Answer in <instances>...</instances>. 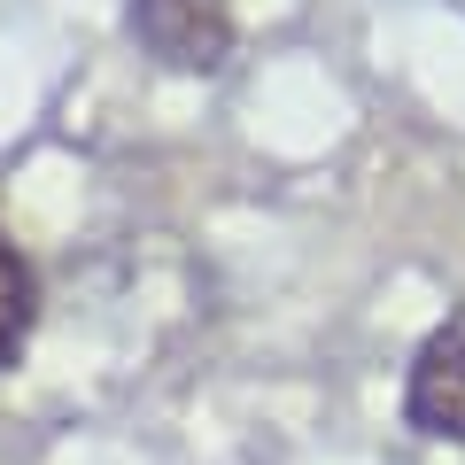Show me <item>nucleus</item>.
<instances>
[{
    "label": "nucleus",
    "mask_w": 465,
    "mask_h": 465,
    "mask_svg": "<svg viewBox=\"0 0 465 465\" xmlns=\"http://www.w3.org/2000/svg\"><path fill=\"white\" fill-rule=\"evenodd\" d=\"M124 32L140 39V54H155L163 70L210 78L232 54V0H133Z\"/></svg>",
    "instance_id": "obj_1"
},
{
    "label": "nucleus",
    "mask_w": 465,
    "mask_h": 465,
    "mask_svg": "<svg viewBox=\"0 0 465 465\" xmlns=\"http://www.w3.org/2000/svg\"><path fill=\"white\" fill-rule=\"evenodd\" d=\"M32 318H39V280H32V264L16 256V241L0 232V372L24 357V341H32Z\"/></svg>",
    "instance_id": "obj_3"
},
{
    "label": "nucleus",
    "mask_w": 465,
    "mask_h": 465,
    "mask_svg": "<svg viewBox=\"0 0 465 465\" xmlns=\"http://www.w3.org/2000/svg\"><path fill=\"white\" fill-rule=\"evenodd\" d=\"M403 419L427 442H465V318H442L419 341L411 381H403Z\"/></svg>",
    "instance_id": "obj_2"
}]
</instances>
